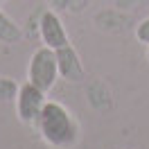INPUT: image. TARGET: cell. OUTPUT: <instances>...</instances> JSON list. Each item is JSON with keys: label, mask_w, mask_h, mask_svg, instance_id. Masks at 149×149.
<instances>
[{"label": "cell", "mask_w": 149, "mask_h": 149, "mask_svg": "<svg viewBox=\"0 0 149 149\" xmlns=\"http://www.w3.org/2000/svg\"><path fill=\"white\" fill-rule=\"evenodd\" d=\"M34 127L41 138L54 149H72L79 142V124L72 111H68L61 102L47 100Z\"/></svg>", "instance_id": "1"}, {"label": "cell", "mask_w": 149, "mask_h": 149, "mask_svg": "<svg viewBox=\"0 0 149 149\" xmlns=\"http://www.w3.org/2000/svg\"><path fill=\"white\" fill-rule=\"evenodd\" d=\"M59 79V65H56V52L47 45H41L29 56L27 65V81L41 88L43 93H50Z\"/></svg>", "instance_id": "2"}, {"label": "cell", "mask_w": 149, "mask_h": 149, "mask_svg": "<svg viewBox=\"0 0 149 149\" xmlns=\"http://www.w3.org/2000/svg\"><path fill=\"white\" fill-rule=\"evenodd\" d=\"M47 93H43L41 88L32 84V81H25V84H20L18 88V95H16V115H18V120L23 124H36L38 115L43 111V106L47 102Z\"/></svg>", "instance_id": "3"}, {"label": "cell", "mask_w": 149, "mask_h": 149, "mask_svg": "<svg viewBox=\"0 0 149 149\" xmlns=\"http://www.w3.org/2000/svg\"><path fill=\"white\" fill-rule=\"evenodd\" d=\"M38 36L43 41V45L59 50L70 43V36L63 27V20L59 18V14L54 9H45L38 18Z\"/></svg>", "instance_id": "4"}, {"label": "cell", "mask_w": 149, "mask_h": 149, "mask_svg": "<svg viewBox=\"0 0 149 149\" xmlns=\"http://www.w3.org/2000/svg\"><path fill=\"white\" fill-rule=\"evenodd\" d=\"M54 52H56L59 77L65 79V81H70V84H79V81H84L86 68H84V63H81L79 54H77V50L72 47V43L59 47V50H54Z\"/></svg>", "instance_id": "5"}, {"label": "cell", "mask_w": 149, "mask_h": 149, "mask_svg": "<svg viewBox=\"0 0 149 149\" xmlns=\"http://www.w3.org/2000/svg\"><path fill=\"white\" fill-rule=\"evenodd\" d=\"M23 32H20V25L16 20L7 16L5 11H0V43H18Z\"/></svg>", "instance_id": "6"}, {"label": "cell", "mask_w": 149, "mask_h": 149, "mask_svg": "<svg viewBox=\"0 0 149 149\" xmlns=\"http://www.w3.org/2000/svg\"><path fill=\"white\" fill-rule=\"evenodd\" d=\"M20 84H16V79L11 77H0V104L5 102H14L18 95Z\"/></svg>", "instance_id": "7"}, {"label": "cell", "mask_w": 149, "mask_h": 149, "mask_svg": "<svg viewBox=\"0 0 149 149\" xmlns=\"http://www.w3.org/2000/svg\"><path fill=\"white\" fill-rule=\"evenodd\" d=\"M136 38H138L142 45H149V16L142 18L138 25H136Z\"/></svg>", "instance_id": "8"}, {"label": "cell", "mask_w": 149, "mask_h": 149, "mask_svg": "<svg viewBox=\"0 0 149 149\" xmlns=\"http://www.w3.org/2000/svg\"><path fill=\"white\" fill-rule=\"evenodd\" d=\"M74 5V0H50V7L54 11H70Z\"/></svg>", "instance_id": "9"}, {"label": "cell", "mask_w": 149, "mask_h": 149, "mask_svg": "<svg viewBox=\"0 0 149 149\" xmlns=\"http://www.w3.org/2000/svg\"><path fill=\"white\" fill-rule=\"evenodd\" d=\"M88 5H91V0H74V5H72V9H70V11H72V14H81Z\"/></svg>", "instance_id": "10"}, {"label": "cell", "mask_w": 149, "mask_h": 149, "mask_svg": "<svg viewBox=\"0 0 149 149\" xmlns=\"http://www.w3.org/2000/svg\"><path fill=\"white\" fill-rule=\"evenodd\" d=\"M147 61H149V45H147Z\"/></svg>", "instance_id": "11"}, {"label": "cell", "mask_w": 149, "mask_h": 149, "mask_svg": "<svg viewBox=\"0 0 149 149\" xmlns=\"http://www.w3.org/2000/svg\"><path fill=\"white\" fill-rule=\"evenodd\" d=\"M0 5H2V0H0Z\"/></svg>", "instance_id": "12"}]
</instances>
